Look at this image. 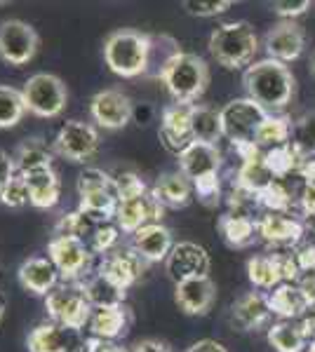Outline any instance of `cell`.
I'll return each mask as SVG.
<instances>
[{"instance_id":"obj_1","label":"cell","mask_w":315,"mask_h":352,"mask_svg":"<svg viewBox=\"0 0 315 352\" xmlns=\"http://www.w3.org/2000/svg\"><path fill=\"white\" fill-rule=\"evenodd\" d=\"M243 85L247 99L259 104L271 116L287 109L296 89V80L292 76L289 66L280 64L276 59H261L254 61L250 68H245Z\"/></svg>"},{"instance_id":"obj_2","label":"cell","mask_w":315,"mask_h":352,"mask_svg":"<svg viewBox=\"0 0 315 352\" xmlns=\"http://www.w3.org/2000/svg\"><path fill=\"white\" fill-rule=\"evenodd\" d=\"M153 36L136 28H118L104 43V61L120 78H139L151 68Z\"/></svg>"},{"instance_id":"obj_3","label":"cell","mask_w":315,"mask_h":352,"mask_svg":"<svg viewBox=\"0 0 315 352\" xmlns=\"http://www.w3.org/2000/svg\"><path fill=\"white\" fill-rule=\"evenodd\" d=\"M179 172L193 184L198 200L207 207L219 202L221 197V181H219V167H221V151L219 146L200 144L193 141L188 148L179 153Z\"/></svg>"},{"instance_id":"obj_4","label":"cell","mask_w":315,"mask_h":352,"mask_svg":"<svg viewBox=\"0 0 315 352\" xmlns=\"http://www.w3.org/2000/svg\"><path fill=\"white\" fill-rule=\"evenodd\" d=\"M160 82L174 99V104H196L210 85V66L203 56L179 52L160 71Z\"/></svg>"},{"instance_id":"obj_5","label":"cell","mask_w":315,"mask_h":352,"mask_svg":"<svg viewBox=\"0 0 315 352\" xmlns=\"http://www.w3.org/2000/svg\"><path fill=\"white\" fill-rule=\"evenodd\" d=\"M259 50L254 26L247 21H228L214 28L210 36V54L223 68H245L254 64V54Z\"/></svg>"},{"instance_id":"obj_6","label":"cell","mask_w":315,"mask_h":352,"mask_svg":"<svg viewBox=\"0 0 315 352\" xmlns=\"http://www.w3.org/2000/svg\"><path fill=\"white\" fill-rule=\"evenodd\" d=\"M45 310L57 324L83 331L88 329L90 315H92V303L85 296L80 282H59V287L45 296Z\"/></svg>"},{"instance_id":"obj_7","label":"cell","mask_w":315,"mask_h":352,"mask_svg":"<svg viewBox=\"0 0 315 352\" xmlns=\"http://www.w3.org/2000/svg\"><path fill=\"white\" fill-rule=\"evenodd\" d=\"M78 195L80 212L94 214V217L113 219L120 202L118 184L113 174H106L96 167H88L78 176Z\"/></svg>"},{"instance_id":"obj_8","label":"cell","mask_w":315,"mask_h":352,"mask_svg":"<svg viewBox=\"0 0 315 352\" xmlns=\"http://www.w3.org/2000/svg\"><path fill=\"white\" fill-rule=\"evenodd\" d=\"M26 111L38 118H57L66 109V85L54 73H36L21 87Z\"/></svg>"},{"instance_id":"obj_9","label":"cell","mask_w":315,"mask_h":352,"mask_svg":"<svg viewBox=\"0 0 315 352\" xmlns=\"http://www.w3.org/2000/svg\"><path fill=\"white\" fill-rule=\"evenodd\" d=\"M219 113H221L223 136L231 141L233 148L245 144H254L256 129L271 116V113H266L252 99H233L223 109H219Z\"/></svg>"},{"instance_id":"obj_10","label":"cell","mask_w":315,"mask_h":352,"mask_svg":"<svg viewBox=\"0 0 315 352\" xmlns=\"http://www.w3.org/2000/svg\"><path fill=\"white\" fill-rule=\"evenodd\" d=\"M48 256L52 258L61 275V282H80L90 275L94 254L73 235H52L48 244Z\"/></svg>"},{"instance_id":"obj_11","label":"cell","mask_w":315,"mask_h":352,"mask_svg":"<svg viewBox=\"0 0 315 352\" xmlns=\"http://www.w3.org/2000/svg\"><path fill=\"white\" fill-rule=\"evenodd\" d=\"M165 214V207L158 202V197L153 195V190H141L134 195L120 197L116 217L113 221L118 223V228L128 235H134L139 228H144L148 223H160Z\"/></svg>"},{"instance_id":"obj_12","label":"cell","mask_w":315,"mask_h":352,"mask_svg":"<svg viewBox=\"0 0 315 352\" xmlns=\"http://www.w3.org/2000/svg\"><path fill=\"white\" fill-rule=\"evenodd\" d=\"M99 151V132L94 124L68 120L54 139V153L68 162H88Z\"/></svg>"},{"instance_id":"obj_13","label":"cell","mask_w":315,"mask_h":352,"mask_svg":"<svg viewBox=\"0 0 315 352\" xmlns=\"http://www.w3.org/2000/svg\"><path fill=\"white\" fill-rule=\"evenodd\" d=\"M40 38L36 28L21 19H8L0 24V59L10 66H24L36 56Z\"/></svg>"},{"instance_id":"obj_14","label":"cell","mask_w":315,"mask_h":352,"mask_svg":"<svg viewBox=\"0 0 315 352\" xmlns=\"http://www.w3.org/2000/svg\"><path fill=\"white\" fill-rule=\"evenodd\" d=\"M165 268H167L170 280L179 285V282L193 280V277H210L212 261L207 249L200 244L176 242L167 261H165Z\"/></svg>"},{"instance_id":"obj_15","label":"cell","mask_w":315,"mask_h":352,"mask_svg":"<svg viewBox=\"0 0 315 352\" xmlns=\"http://www.w3.org/2000/svg\"><path fill=\"white\" fill-rule=\"evenodd\" d=\"M146 268L148 263L141 258V254L134 247H116L106 256H101L96 270L128 292L132 285H136V280L144 275Z\"/></svg>"},{"instance_id":"obj_16","label":"cell","mask_w":315,"mask_h":352,"mask_svg":"<svg viewBox=\"0 0 315 352\" xmlns=\"http://www.w3.org/2000/svg\"><path fill=\"white\" fill-rule=\"evenodd\" d=\"M233 151H236L240 155V160H243L240 162L238 174H236V181H233L236 188L256 197L266 186H271L273 181H278L276 176L271 174V169L266 167V162H263V151L256 148L254 144L236 146Z\"/></svg>"},{"instance_id":"obj_17","label":"cell","mask_w":315,"mask_h":352,"mask_svg":"<svg viewBox=\"0 0 315 352\" xmlns=\"http://www.w3.org/2000/svg\"><path fill=\"white\" fill-rule=\"evenodd\" d=\"M92 120L104 129H123L132 120V101L123 89H101L90 101Z\"/></svg>"},{"instance_id":"obj_18","label":"cell","mask_w":315,"mask_h":352,"mask_svg":"<svg viewBox=\"0 0 315 352\" xmlns=\"http://www.w3.org/2000/svg\"><path fill=\"white\" fill-rule=\"evenodd\" d=\"M263 47L268 52V59H276L280 64L296 61L306 47L303 26H299L296 21H278L263 38Z\"/></svg>"},{"instance_id":"obj_19","label":"cell","mask_w":315,"mask_h":352,"mask_svg":"<svg viewBox=\"0 0 315 352\" xmlns=\"http://www.w3.org/2000/svg\"><path fill=\"white\" fill-rule=\"evenodd\" d=\"M28 352H78L85 345L78 329L45 322L38 324L26 338Z\"/></svg>"},{"instance_id":"obj_20","label":"cell","mask_w":315,"mask_h":352,"mask_svg":"<svg viewBox=\"0 0 315 352\" xmlns=\"http://www.w3.org/2000/svg\"><path fill=\"white\" fill-rule=\"evenodd\" d=\"M191 104H170L163 111L160 120V141L170 153L179 155L181 151L193 144L191 132Z\"/></svg>"},{"instance_id":"obj_21","label":"cell","mask_w":315,"mask_h":352,"mask_svg":"<svg viewBox=\"0 0 315 352\" xmlns=\"http://www.w3.org/2000/svg\"><path fill=\"white\" fill-rule=\"evenodd\" d=\"M303 228L301 221L287 217V214H261L256 219V235L261 237L263 242L273 244V247H292L294 249L296 244L303 240Z\"/></svg>"},{"instance_id":"obj_22","label":"cell","mask_w":315,"mask_h":352,"mask_svg":"<svg viewBox=\"0 0 315 352\" xmlns=\"http://www.w3.org/2000/svg\"><path fill=\"white\" fill-rule=\"evenodd\" d=\"M17 277H19V285L26 289V292L36 294V296H48L52 289L59 287L61 275L57 270V265L52 263L50 256H31L26 258L24 263L17 270Z\"/></svg>"},{"instance_id":"obj_23","label":"cell","mask_w":315,"mask_h":352,"mask_svg":"<svg viewBox=\"0 0 315 352\" xmlns=\"http://www.w3.org/2000/svg\"><path fill=\"white\" fill-rule=\"evenodd\" d=\"M174 300L186 315H207L216 300V287L210 277H193L174 285Z\"/></svg>"},{"instance_id":"obj_24","label":"cell","mask_w":315,"mask_h":352,"mask_svg":"<svg viewBox=\"0 0 315 352\" xmlns=\"http://www.w3.org/2000/svg\"><path fill=\"white\" fill-rule=\"evenodd\" d=\"M273 312L268 305V296L261 292H247L243 294L231 308V324L238 327L240 331H256L271 322Z\"/></svg>"},{"instance_id":"obj_25","label":"cell","mask_w":315,"mask_h":352,"mask_svg":"<svg viewBox=\"0 0 315 352\" xmlns=\"http://www.w3.org/2000/svg\"><path fill=\"white\" fill-rule=\"evenodd\" d=\"M174 244L176 242H174V237H172V230L165 228L163 223H148L132 235V247L141 254V258H144L146 263L167 261Z\"/></svg>"},{"instance_id":"obj_26","label":"cell","mask_w":315,"mask_h":352,"mask_svg":"<svg viewBox=\"0 0 315 352\" xmlns=\"http://www.w3.org/2000/svg\"><path fill=\"white\" fill-rule=\"evenodd\" d=\"M271 312L280 320H301L313 305V298L308 296L296 282H283L280 287L268 294Z\"/></svg>"},{"instance_id":"obj_27","label":"cell","mask_w":315,"mask_h":352,"mask_svg":"<svg viewBox=\"0 0 315 352\" xmlns=\"http://www.w3.org/2000/svg\"><path fill=\"white\" fill-rule=\"evenodd\" d=\"M132 324V315L128 305H111V308H92L88 329L92 338L101 340H116L128 333Z\"/></svg>"},{"instance_id":"obj_28","label":"cell","mask_w":315,"mask_h":352,"mask_svg":"<svg viewBox=\"0 0 315 352\" xmlns=\"http://www.w3.org/2000/svg\"><path fill=\"white\" fill-rule=\"evenodd\" d=\"M28 186L31 204L36 209H52L61 197V181L52 167H40L33 172L21 174Z\"/></svg>"},{"instance_id":"obj_29","label":"cell","mask_w":315,"mask_h":352,"mask_svg":"<svg viewBox=\"0 0 315 352\" xmlns=\"http://www.w3.org/2000/svg\"><path fill=\"white\" fill-rule=\"evenodd\" d=\"M247 277L261 292H273L285 282V252L252 256L247 261Z\"/></svg>"},{"instance_id":"obj_30","label":"cell","mask_w":315,"mask_h":352,"mask_svg":"<svg viewBox=\"0 0 315 352\" xmlns=\"http://www.w3.org/2000/svg\"><path fill=\"white\" fill-rule=\"evenodd\" d=\"M153 195L158 197V202L165 209H184L193 200L196 190H193V184L181 172H167L156 181Z\"/></svg>"},{"instance_id":"obj_31","label":"cell","mask_w":315,"mask_h":352,"mask_svg":"<svg viewBox=\"0 0 315 352\" xmlns=\"http://www.w3.org/2000/svg\"><path fill=\"white\" fill-rule=\"evenodd\" d=\"M80 285L85 289V296L92 303V308H111V305H125L128 292L123 287H118L116 282H111L106 275H101L99 270H92L85 280H80Z\"/></svg>"},{"instance_id":"obj_32","label":"cell","mask_w":315,"mask_h":352,"mask_svg":"<svg viewBox=\"0 0 315 352\" xmlns=\"http://www.w3.org/2000/svg\"><path fill=\"white\" fill-rule=\"evenodd\" d=\"M268 343L278 352H303L311 345V336L299 320H280L268 327Z\"/></svg>"},{"instance_id":"obj_33","label":"cell","mask_w":315,"mask_h":352,"mask_svg":"<svg viewBox=\"0 0 315 352\" xmlns=\"http://www.w3.org/2000/svg\"><path fill=\"white\" fill-rule=\"evenodd\" d=\"M191 132H193V141L216 146V144H219V139L223 136L221 113L216 109H212V106L193 104V109H191Z\"/></svg>"},{"instance_id":"obj_34","label":"cell","mask_w":315,"mask_h":352,"mask_svg":"<svg viewBox=\"0 0 315 352\" xmlns=\"http://www.w3.org/2000/svg\"><path fill=\"white\" fill-rule=\"evenodd\" d=\"M219 232L223 242L233 249H245L256 237V221L250 217H236V214H223L219 219Z\"/></svg>"},{"instance_id":"obj_35","label":"cell","mask_w":315,"mask_h":352,"mask_svg":"<svg viewBox=\"0 0 315 352\" xmlns=\"http://www.w3.org/2000/svg\"><path fill=\"white\" fill-rule=\"evenodd\" d=\"M292 139V120L287 116H268L266 120L261 122V127L256 129L254 136V146L259 151H271L278 148V146L289 144Z\"/></svg>"},{"instance_id":"obj_36","label":"cell","mask_w":315,"mask_h":352,"mask_svg":"<svg viewBox=\"0 0 315 352\" xmlns=\"http://www.w3.org/2000/svg\"><path fill=\"white\" fill-rule=\"evenodd\" d=\"M12 160H14L17 174H26L40 167H52V151H50L43 141L31 139V141H24L21 146H17Z\"/></svg>"},{"instance_id":"obj_37","label":"cell","mask_w":315,"mask_h":352,"mask_svg":"<svg viewBox=\"0 0 315 352\" xmlns=\"http://www.w3.org/2000/svg\"><path fill=\"white\" fill-rule=\"evenodd\" d=\"M263 162H266V167L271 169V174L276 176L278 181H283L292 174H299L301 164L306 160L292 148V144H285V146H278V148L263 153Z\"/></svg>"},{"instance_id":"obj_38","label":"cell","mask_w":315,"mask_h":352,"mask_svg":"<svg viewBox=\"0 0 315 352\" xmlns=\"http://www.w3.org/2000/svg\"><path fill=\"white\" fill-rule=\"evenodd\" d=\"M292 148H294L303 160L315 157V109L306 111L303 116L292 122Z\"/></svg>"},{"instance_id":"obj_39","label":"cell","mask_w":315,"mask_h":352,"mask_svg":"<svg viewBox=\"0 0 315 352\" xmlns=\"http://www.w3.org/2000/svg\"><path fill=\"white\" fill-rule=\"evenodd\" d=\"M26 116V104L21 89L0 85V129H10Z\"/></svg>"},{"instance_id":"obj_40","label":"cell","mask_w":315,"mask_h":352,"mask_svg":"<svg viewBox=\"0 0 315 352\" xmlns=\"http://www.w3.org/2000/svg\"><path fill=\"white\" fill-rule=\"evenodd\" d=\"M256 204L271 214H287L294 200H292V190L283 181H273L271 186H266V188L256 195Z\"/></svg>"},{"instance_id":"obj_41","label":"cell","mask_w":315,"mask_h":352,"mask_svg":"<svg viewBox=\"0 0 315 352\" xmlns=\"http://www.w3.org/2000/svg\"><path fill=\"white\" fill-rule=\"evenodd\" d=\"M0 202H3L5 207H12V209H19V207H24V204H31V195H28V186H26L24 176L14 174V179L5 186L3 192H0Z\"/></svg>"},{"instance_id":"obj_42","label":"cell","mask_w":315,"mask_h":352,"mask_svg":"<svg viewBox=\"0 0 315 352\" xmlns=\"http://www.w3.org/2000/svg\"><path fill=\"white\" fill-rule=\"evenodd\" d=\"M231 8V0H207V3H203V0H186L184 3V10L193 16H216Z\"/></svg>"},{"instance_id":"obj_43","label":"cell","mask_w":315,"mask_h":352,"mask_svg":"<svg viewBox=\"0 0 315 352\" xmlns=\"http://www.w3.org/2000/svg\"><path fill=\"white\" fill-rule=\"evenodd\" d=\"M271 10L283 21H294L296 16L306 14L311 10V0H278V3H271Z\"/></svg>"},{"instance_id":"obj_44","label":"cell","mask_w":315,"mask_h":352,"mask_svg":"<svg viewBox=\"0 0 315 352\" xmlns=\"http://www.w3.org/2000/svg\"><path fill=\"white\" fill-rule=\"evenodd\" d=\"M294 258L301 272H315V244H303L294 249Z\"/></svg>"},{"instance_id":"obj_45","label":"cell","mask_w":315,"mask_h":352,"mask_svg":"<svg viewBox=\"0 0 315 352\" xmlns=\"http://www.w3.org/2000/svg\"><path fill=\"white\" fill-rule=\"evenodd\" d=\"M299 204L306 217H315V181H303L299 192Z\"/></svg>"},{"instance_id":"obj_46","label":"cell","mask_w":315,"mask_h":352,"mask_svg":"<svg viewBox=\"0 0 315 352\" xmlns=\"http://www.w3.org/2000/svg\"><path fill=\"white\" fill-rule=\"evenodd\" d=\"M83 348H85V352H130V350H125L123 345H118L116 340H101V338H92V336L85 340Z\"/></svg>"},{"instance_id":"obj_47","label":"cell","mask_w":315,"mask_h":352,"mask_svg":"<svg viewBox=\"0 0 315 352\" xmlns=\"http://www.w3.org/2000/svg\"><path fill=\"white\" fill-rule=\"evenodd\" d=\"M17 169H14V160L12 155H8L5 151H0V192H3L5 186L14 179Z\"/></svg>"},{"instance_id":"obj_48","label":"cell","mask_w":315,"mask_h":352,"mask_svg":"<svg viewBox=\"0 0 315 352\" xmlns=\"http://www.w3.org/2000/svg\"><path fill=\"white\" fill-rule=\"evenodd\" d=\"M130 352H172L167 343H163V340H156V338H146V340H139V343H134V348Z\"/></svg>"},{"instance_id":"obj_49","label":"cell","mask_w":315,"mask_h":352,"mask_svg":"<svg viewBox=\"0 0 315 352\" xmlns=\"http://www.w3.org/2000/svg\"><path fill=\"white\" fill-rule=\"evenodd\" d=\"M186 352H228V350L223 348L221 343H216V340L205 338V340H198V343H193Z\"/></svg>"},{"instance_id":"obj_50","label":"cell","mask_w":315,"mask_h":352,"mask_svg":"<svg viewBox=\"0 0 315 352\" xmlns=\"http://www.w3.org/2000/svg\"><path fill=\"white\" fill-rule=\"evenodd\" d=\"M308 66H311V76L315 78V50H313V54H311V61H308Z\"/></svg>"},{"instance_id":"obj_51","label":"cell","mask_w":315,"mask_h":352,"mask_svg":"<svg viewBox=\"0 0 315 352\" xmlns=\"http://www.w3.org/2000/svg\"><path fill=\"white\" fill-rule=\"evenodd\" d=\"M3 315H5V298L0 296V320H3Z\"/></svg>"},{"instance_id":"obj_52","label":"cell","mask_w":315,"mask_h":352,"mask_svg":"<svg viewBox=\"0 0 315 352\" xmlns=\"http://www.w3.org/2000/svg\"><path fill=\"white\" fill-rule=\"evenodd\" d=\"M308 352H315V338L311 340V345H308Z\"/></svg>"},{"instance_id":"obj_53","label":"cell","mask_w":315,"mask_h":352,"mask_svg":"<svg viewBox=\"0 0 315 352\" xmlns=\"http://www.w3.org/2000/svg\"><path fill=\"white\" fill-rule=\"evenodd\" d=\"M78 352H85V348H80V350H78Z\"/></svg>"}]
</instances>
